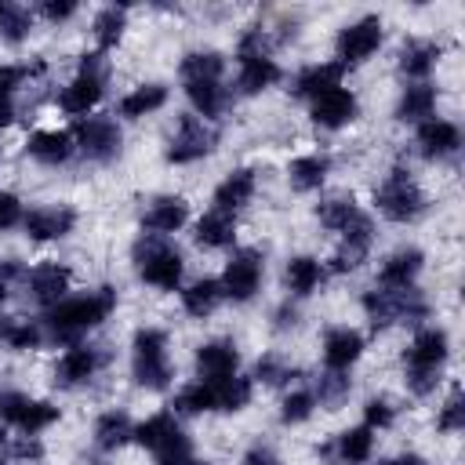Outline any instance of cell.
<instances>
[{
    "label": "cell",
    "instance_id": "obj_20",
    "mask_svg": "<svg viewBox=\"0 0 465 465\" xmlns=\"http://www.w3.org/2000/svg\"><path fill=\"white\" fill-rule=\"evenodd\" d=\"M341 73L345 65L341 62H320V65H305L298 76H294V94L302 98H320L334 87H341Z\"/></svg>",
    "mask_w": 465,
    "mask_h": 465
},
{
    "label": "cell",
    "instance_id": "obj_42",
    "mask_svg": "<svg viewBox=\"0 0 465 465\" xmlns=\"http://www.w3.org/2000/svg\"><path fill=\"white\" fill-rule=\"evenodd\" d=\"M0 338H4L11 349H36L44 334H40V327L29 323V320H11V323L0 327Z\"/></svg>",
    "mask_w": 465,
    "mask_h": 465
},
{
    "label": "cell",
    "instance_id": "obj_27",
    "mask_svg": "<svg viewBox=\"0 0 465 465\" xmlns=\"http://www.w3.org/2000/svg\"><path fill=\"white\" fill-rule=\"evenodd\" d=\"M436 58H440V44L436 40H407L403 51H400V69L407 76H429Z\"/></svg>",
    "mask_w": 465,
    "mask_h": 465
},
{
    "label": "cell",
    "instance_id": "obj_52",
    "mask_svg": "<svg viewBox=\"0 0 465 465\" xmlns=\"http://www.w3.org/2000/svg\"><path fill=\"white\" fill-rule=\"evenodd\" d=\"M291 374H294V371H291V367H283L276 356H265V360L258 363V378H262V381H269V385H280V381H287Z\"/></svg>",
    "mask_w": 465,
    "mask_h": 465
},
{
    "label": "cell",
    "instance_id": "obj_7",
    "mask_svg": "<svg viewBox=\"0 0 465 465\" xmlns=\"http://www.w3.org/2000/svg\"><path fill=\"white\" fill-rule=\"evenodd\" d=\"M69 134H73V142L80 145V153H84L87 160H98V163L113 160V156L120 153V142H124V134H120V127H116L113 116H87V120H76V127H73Z\"/></svg>",
    "mask_w": 465,
    "mask_h": 465
},
{
    "label": "cell",
    "instance_id": "obj_17",
    "mask_svg": "<svg viewBox=\"0 0 465 465\" xmlns=\"http://www.w3.org/2000/svg\"><path fill=\"white\" fill-rule=\"evenodd\" d=\"M185 218H189V203L182 196H156L145 211V229L153 236H171L185 225Z\"/></svg>",
    "mask_w": 465,
    "mask_h": 465
},
{
    "label": "cell",
    "instance_id": "obj_46",
    "mask_svg": "<svg viewBox=\"0 0 465 465\" xmlns=\"http://www.w3.org/2000/svg\"><path fill=\"white\" fill-rule=\"evenodd\" d=\"M436 425H440L443 432H458V429H465V400H461V392H458V389L447 396V403H443V411H440Z\"/></svg>",
    "mask_w": 465,
    "mask_h": 465
},
{
    "label": "cell",
    "instance_id": "obj_40",
    "mask_svg": "<svg viewBox=\"0 0 465 465\" xmlns=\"http://www.w3.org/2000/svg\"><path fill=\"white\" fill-rule=\"evenodd\" d=\"M178 432V421H174V414H153L149 421H142L138 429H134V440L142 443V447H149V450H156L167 436H174Z\"/></svg>",
    "mask_w": 465,
    "mask_h": 465
},
{
    "label": "cell",
    "instance_id": "obj_44",
    "mask_svg": "<svg viewBox=\"0 0 465 465\" xmlns=\"http://www.w3.org/2000/svg\"><path fill=\"white\" fill-rule=\"evenodd\" d=\"M312 407H316V396H312V392H305V389H298V392H291V396L283 400L280 418H283L287 425H298V421H305V418L312 414Z\"/></svg>",
    "mask_w": 465,
    "mask_h": 465
},
{
    "label": "cell",
    "instance_id": "obj_29",
    "mask_svg": "<svg viewBox=\"0 0 465 465\" xmlns=\"http://www.w3.org/2000/svg\"><path fill=\"white\" fill-rule=\"evenodd\" d=\"M327 171H331V160L327 156H298V160H291V167H287V174H291V185L298 189V193H312V189H320L323 185V178H327Z\"/></svg>",
    "mask_w": 465,
    "mask_h": 465
},
{
    "label": "cell",
    "instance_id": "obj_31",
    "mask_svg": "<svg viewBox=\"0 0 465 465\" xmlns=\"http://www.w3.org/2000/svg\"><path fill=\"white\" fill-rule=\"evenodd\" d=\"M323 265L316 262V258H309V254H302V258H291L287 262V287L294 291V294H312L320 283H323Z\"/></svg>",
    "mask_w": 465,
    "mask_h": 465
},
{
    "label": "cell",
    "instance_id": "obj_3",
    "mask_svg": "<svg viewBox=\"0 0 465 465\" xmlns=\"http://www.w3.org/2000/svg\"><path fill=\"white\" fill-rule=\"evenodd\" d=\"M363 312H367L371 327L378 331V327H389L396 320H421L429 312V305L414 287H403V291H385V287L378 291L374 287L363 294Z\"/></svg>",
    "mask_w": 465,
    "mask_h": 465
},
{
    "label": "cell",
    "instance_id": "obj_30",
    "mask_svg": "<svg viewBox=\"0 0 465 465\" xmlns=\"http://www.w3.org/2000/svg\"><path fill=\"white\" fill-rule=\"evenodd\" d=\"M222 302V283L218 280H196V283H189L185 291H182V305H185V312L189 316H196V320H203L207 312H214V305Z\"/></svg>",
    "mask_w": 465,
    "mask_h": 465
},
{
    "label": "cell",
    "instance_id": "obj_22",
    "mask_svg": "<svg viewBox=\"0 0 465 465\" xmlns=\"http://www.w3.org/2000/svg\"><path fill=\"white\" fill-rule=\"evenodd\" d=\"M276 80H280V65H276L269 54H251V58H240V76H236L240 94H258V91L272 87Z\"/></svg>",
    "mask_w": 465,
    "mask_h": 465
},
{
    "label": "cell",
    "instance_id": "obj_18",
    "mask_svg": "<svg viewBox=\"0 0 465 465\" xmlns=\"http://www.w3.org/2000/svg\"><path fill=\"white\" fill-rule=\"evenodd\" d=\"M98 363H102L98 349H91V345H73V349H65V356L58 360V367H54V381L65 385V389H73V385L87 381V378L98 371Z\"/></svg>",
    "mask_w": 465,
    "mask_h": 465
},
{
    "label": "cell",
    "instance_id": "obj_16",
    "mask_svg": "<svg viewBox=\"0 0 465 465\" xmlns=\"http://www.w3.org/2000/svg\"><path fill=\"white\" fill-rule=\"evenodd\" d=\"M360 352H363L360 331H352V327H334V331H327V338H323V363H327L331 371H349V367L360 360Z\"/></svg>",
    "mask_w": 465,
    "mask_h": 465
},
{
    "label": "cell",
    "instance_id": "obj_37",
    "mask_svg": "<svg viewBox=\"0 0 465 465\" xmlns=\"http://www.w3.org/2000/svg\"><path fill=\"white\" fill-rule=\"evenodd\" d=\"M214 385V400H218V411H243L251 403V378H222V381H211Z\"/></svg>",
    "mask_w": 465,
    "mask_h": 465
},
{
    "label": "cell",
    "instance_id": "obj_47",
    "mask_svg": "<svg viewBox=\"0 0 465 465\" xmlns=\"http://www.w3.org/2000/svg\"><path fill=\"white\" fill-rule=\"evenodd\" d=\"M367 251L371 247H363V243H341V251L331 258V269L334 272H352V269H360V262L367 258Z\"/></svg>",
    "mask_w": 465,
    "mask_h": 465
},
{
    "label": "cell",
    "instance_id": "obj_34",
    "mask_svg": "<svg viewBox=\"0 0 465 465\" xmlns=\"http://www.w3.org/2000/svg\"><path fill=\"white\" fill-rule=\"evenodd\" d=\"M371 450H374V436H371L367 425L349 429V432L338 436V461L341 465H363L371 458Z\"/></svg>",
    "mask_w": 465,
    "mask_h": 465
},
{
    "label": "cell",
    "instance_id": "obj_26",
    "mask_svg": "<svg viewBox=\"0 0 465 465\" xmlns=\"http://www.w3.org/2000/svg\"><path fill=\"white\" fill-rule=\"evenodd\" d=\"M127 440H134L131 418H127L124 411H105V414L98 418V425H94V443H98L102 450H116V447H124Z\"/></svg>",
    "mask_w": 465,
    "mask_h": 465
},
{
    "label": "cell",
    "instance_id": "obj_24",
    "mask_svg": "<svg viewBox=\"0 0 465 465\" xmlns=\"http://www.w3.org/2000/svg\"><path fill=\"white\" fill-rule=\"evenodd\" d=\"M102 84H105V80H94V76H76L69 87H62L58 105H62L65 113H73V116H84V113H91V109L98 105V98H102Z\"/></svg>",
    "mask_w": 465,
    "mask_h": 465
},
{
    "label": "cell",
    "instance_id": "obj_48",
    "mask_svg": "<svg viewBox=\"0 0 465 465\" xmlns=\"http://www.w3.org/2000/svg\"><path fill=\"white\" fill-rule=\"evenodd\" d=\"M345 392H349V378H341V371H331V374L320 378V400H323L327 407H334Z\"/></svg>",
    "mask_w": 465,
    "mask_h": 465
},
{
    "label": "cell",
    "instance_id": "obj_32",
    "mask_svg": "<svg viewBox=\"0 0 465 465\" xmlns=\"http://www.w3.org/2000/svg\"><path fill=\"white\" fill-rule=\"evenodd\" d=\"M316 214H320V222H323L331 232H341V236H345L352 225H360V222L367 218L352 200H327V203H320Z\"/></svg>",
    "mask_w": 465,
    "mask_h": 465
},
{
    "label": "cell",
    "instance_id": "obj_38",
    "mask_svg": "<svg viewBox=\"0 0 465 465\" xmlns=\"http://www.w3.org/2000/svg\"><path fill=\"white\" fill-rule=\"evenodd\" d=\"M124 25H127V11L124 7H102L94 15V44L102 51L116 47V40L124 36Z\"/></svg>",
    "mask_w": 465,
    "mask_h": 465
},
{
    "label": "cell",
    "instance_id": "obj_23",
    "mask_svg": "<svg viewBox=\"0 0 465 465\" xmlns=\"http://www.w3.org/2000/svg\"><path fill=\"white\" fill-rule=\"evenodd\" d=\"M254 196V171L251 167H236L218 189H214V211H236Z\"/></svg>",
    "mask_w": 465,
    "mask_h": 465
},
{
    "label": "cell",
    "instance_id": "obj_25",
    "mask_svg": "<svg viewBox=\"0 0 465 465\" xmlns=\"http://www.w3.org/2000/svg\"><path fill=\"white\" fill-rule=\"evenodd\" d=\"M236 240V218L229 211H207L196 222V243L203 247H229Z\"/></svg>",
    "mask_w": 465,
    "mask_h": 465
},
{
    "label": "cell",
    "instance_id": "obj_58",
    "mask_svg": "<svg viewBox=\"0 0 465 465\" xmlns=\"http://www.w3.org/2000/svg\"><path fill=\"white\" fill-rule=\"evenodd\" d=\"M0 465H4V436H0Z\"/></svg>",
    "mask_w": 465,
    "mask_h": 465
},
{
    "label": "cell",
    "instance_id": "obj_21",
    "mask_svg": "<svg viewBox=\"0 0 465 465\" xmlns=\"http://www.w3.org/2000/svg\"><path fill=\"white\" fill-rule=\"evenodd\" d=\"M25 149H29V156L40 160V163H65V160L73 156L76 142H73L69 131H33L29 142H25Z\"/></svg>",
    "mask_w": 465,
    "mask_h": 465
},
{
    "label": "cell",
    "instance_id": "obj_14",
    "mask_svg": "<svg viewBox=\"0 0 465 465\" xmlns=\"http://www.w3.org/2000/svg\"><path fill=\"white\" fill-rule=\"evenodd\" d=\"M421 262H425V254H421L418 247H400V251H392V254L381 262V272H378L381 287H385V291H403V287H411L414 276L421 272Z\"/></svg>",
    "mask_w": 465,
    "mask_h": 465
},
{
    "label": "cell",
    "instance_id": "obj_39",
    "mask_svg": "<svg viewBox=\"0 0 465 465\" xmlns=\"http://www.w3.org/2000/svg\"><path fill=\"white\" fill-rule=\"evenodd\" d=\"M174 411H182V414L218 411V400H214V385H211V381H193V385H185V389L174 396Z\"/></svg>",
    "mask_w": 465,
    "mask_h": 465
},
{
    "label": "cell",
    "instance_id": "obj_41",
    "mask_svg": "<svg viewBox=\"0 0 465 465\" xmlns=\"http://www.w3.org/2000/svg\"><path fill=\"white\" fill-rule=\"evenodd\" d=\"M153 454H156V465H189V461H193V443H189V436L178 429V432L167 436Z\"/></svg>",
    "mask_w": 465,
    "mask_h": 465
},
{
    "label": "cell",
    "instance_id": "obj_59",
    "mask_svg": "<svg viewBox=\"0 0 465 465\" xmlns=\"http://www.w3.org/2000/svg\"><path fill=\"white\" fill-rule=\"evenodd\" d=\"M4 7H7V4H4V0H0V15H4Z\"/></svg>",
    "mask_w": 465,
    "mask_h": 465
},
{
    "label": "cell",
    "instance_id": "obj_1",
    "mask_svg": "<svg viewBox=\"0 0 465 465\" xmlns=\"http://www.w3.org/2000/svg\"><path fill=\"white\" fill-rule=\"evenodd\" d=\"M116 309V291L113 287H98L84 298H62L51 312H47V327L58 341H76L84 331L98 327L109 312Z\"/></svg>",
    "mask_w": 465,
    "mask_h": 465
},
{
    "label": "cell",
    "instance_id": "obj_33",
    "mask_svg": "<svg viewBox=\"0 0 465 465\" xmlns=\"http://www.w3.org/2000/svg\"><path fill=\"white\" fill-rule=\"evenodd\" d=\"M432 109H436V91L429 84H414V87L403 91V98L396 105V116L400 120H421L425 124V116H432Z\"/></svg>",
    "mask_w": 465,
    "mask_h": 465
},
{
    "label": "cell",
    "instance_id": "obj_15",
    "mask_svg": "<svg viewBox=\"0 0 465 465\" xmlns=\"http://www.w3.org/2000/svg\"><path fill=\"white\" fill-rule=\"evenodd\" d=\"M29 291H33V298H36L40 305L54 309V305L65 298V291H69V269L58 265V262L36 265V269L29 272Z\"/></svg>",
    "mask_w": 465,
    "mask_h": 465
},
{
    "label": "cell",
    "instance_id": "obj_11",
    "mask_svg": "<svg viewBox=\"0 0 465 465\" xmlns=\"http://www.w3.org/2000/svg\"><path fill=\"white\" fill-rule=\"evenodd\" d=\"M73 225H76L73 207H36L22 214V229L29 240H62L65 232H73Z\"/></svg>",
    "mask_w": 465,
    "mask_h": 465
},
{
    "label": "cell",
    "instance_id": "obj_5",
    "mask_svg": "<svg viewBox=\"0 0 465 465\" xmlns=\"http://www.w3.org/2000/svg\"><path fill=\"white\" fill-rule=\"evenodd\" d=\"M378 207H381V214L392 218V222H414V218L425 211V193L414 185V178H411L403 167H396V171L381 182V189H378Z\"/></svg>",
    "mask_w": 465,
    "mask_h": 465
},
{
    "label": "cell",
    "instance_id": "obj_50",
    "mask_svg": "<svg viewBox=\"0 0 465 465\" xmlns=\"http://www.w3.org/2000/svg\"><path fill=\"white\" fill-rule=\"evenodd\" d=\"M22 225V203L15 193H0V232Z\"/></svg>",
    "mask_w": 465,
    "mask_h": 465
},
{
    "label": "cell",
    "instance_id": "obj_12",
    "mask_svg": "<svg viewBox=\"0 0 465 465\" xmlns=\"http://www.w3.org/2000/svg\"><path fill=\"white\" fill-rule=\"evenodd\" d=\"M236 363H240V352L232 341L218 338V341H207L196 349V371L203 381H222V378H232L236 374Z\"/></svg>",
    "mask_w": 465,
    "mask_h": 465
},
{
    "label": "cell",
    "instance_id": "obj_4",
    "mask_svg": "<svg viewBox=\"0 0 465 465\" xmlns=\"http://www.w3.org/2000/svg\"><path fill=\"white\" fill-rule=\"evenodd\" d=\"M134 381L145 389H167L171 385L167 334L156 327H142L134 334Z\"/></svg>",
    "mask_w": 465,
    "mask_h": 465
},
{
    "label": "cell",
    "instance_id": "obj_56",
    "mask_svg": "<svg viewBox=\"0 0 465 465\" xmlns=\"http://www.w3.org/2000/svg\"><path fill=\"white\" fill-rule=\"evenodd\" d=\"M381 465H425L418 454H400V458H389V461H381Z\"/></svg>",
    "mask_w": 465,
    "mask_h": 465
},
{
    "label": "cell",
    "instance_id": "obj_49",
    "mask_svg": "<svg viewBox=\"0 0 465 465\" xmlns=\"http://www.w3.org/2000/svg\"><path fill=\"white\" fill-rule=\"evenodd\" d=\"M25 407H29V396H22V392H0V421L18 425L22 414H25Z\"/></svg>",
    "mask_w": 465,
    "mask_h": 465
},
{
    "label": "cell",
    "instance_id": "obj_55",
    "mask_svg": "<svg viewBox=\"0 0 465 465\" xmlns=\"http://www.w3.org/2000/svg\"><path fill=\"white\" fill-rule=\"evenodd\" d=\"M18 458H40V443L36 440H22L18 443Z\"/></svg>",
    "mask_w": 465,
    "mask_h": 465
},
{
    "label": "cell",
    "instance_id": "obj_19",
    "mask_svg": "<svg viewBox=\"0 0 465 465\" xmlns=\"http://www.w3.org/2000/svg\"><path fill=\"white\" fill-rule=\"evenodd\" d=\"M418 145H421V156L443 160V156L458 153L461 131H458L454 124H447V120H425V124L418 127Z\"/></svg>",
    "mask_w": 465,
    "mask_h": 465
},
{
    "label": "cell",
    "instance_id": "obj_43",
    "mask_svg": "<svg viewBox=\"0 0 465 465\" xmlns=\"http://www.w3.org/2000/svg\"><path fill=\"white\" fill-rule=\"evenodd\" d=\"M54 421H58V407H54V403L29 400V407H25L22 421H18V429H22L25 436H33V432H40V429H47V425H54Z\"/></svg>",
    "mask_w": 465,
    "mask_h": 465
},
{
    "label": "cell",
    "instance_id": "obj_2",
    "mask_svg": "<svg viewBox=\"0 0 465 465\" xmlns=\"http://www.w3.org/2000/svg\"><path fill=\"white\" fill-rule=\"evenodd\" d=\"M443 360H447V334L440 327L418 331L411 349H407V385L414 396H425L436 389Z\"/></svg>",
    "mask_w": 465,
    "mask_h": 465
},
{
    "label": "cell",
    "instance_id": "obj_36",
    "mask_svg": "<svg viewBox=\"0 0 465 465\" xmlns=\"http://www.w3.org/2000/svg\"><path fill=\"white\" fill-rule=\"evenodd\" d=\"M178 69H182L185 84H189V80H218L222 69H225V58H222L218 51H193V54L182 58Z\"/></svg>",
    "mask_w": 465,
    "mask_h": 465
},
{
    "label": "cell",
    "instance_id": "obj_8",
    "mask_svg": "<svg viewBox=\"0 0 465 465\" xmlns=\"http://www.w3.org/2000/svg\"><path fill=\"white\" fill-rule=\"evenodd\" d=\"M222 294L232 302H251L262 283V254L258 251H236L222 272Z\"/></svg>",
    "mask_w": 465,
    "mask_h": 465
},
{
    "label": "cell",
    "instance_id": "obj_6",
    "mask_svg": "<svg viewBox=\"0 0 465 465\" xmlns=\"http://www.w3.org/2000/svg\"><path fill=\"white\" fill-rule=\"evenodd\" d=\"M134 258H138V272H142V280L145 283H153V287H160V291H174L178 283H182V272H185V262H182V254L174 251V247H167V243H138L134 247Z\"/></svg>",
    "mask_w": 465,
    "mask_h": 465
},
{
    "label": "cell",
    "instance_id": "obj_13",
    "mask_svg": "<svg viewBox=\"0 0 465 465\" xmlns=\"http://www.w3.org/2000/svg\"><path fill=\"white\" fill-rule=\"evenodd\" d=\"M312 120L320 127H331V131L352 124L356 120V94L345 91V87H334V91L312 98Z\"/></svg>",
    "mask_w": 465,
    "mask_h": 465
},
{
    "label": "cell",
    "instance_id": "obj_51",
    "mask_svg": "<svg viewBox=\"0 0 465 465\" xmlns=\"http://www.w3.org/2000/svg\"><path fill=\"white\" fill-rule=\"evenodd\" d=\"M363 418H367V429H385V425H392V407L385 400H367Z\"/></svg>",
    "mask_w": 465,
    "mask_h": 465
},
{
    "label": "cell",
    "instance_id": "obj_9",
    "mask_svg": "<svg viewBox=\"0 0 465 465\" xmlns=\"http://www.w3.org/2000/svg\"><path fill=\"white\" fill-rule=\"evenodd\" d=\"M214 142H218V134L200 116H182L178 120V134L167 145V160L171 163H193V160L207 156L214 149Z\"/></svg>",
    "mask_w": 465,
    "mask_h": 465
},
{
    "label": "cell",
    "instance_id": "obj_54",
    "mask_svg": "<svg viewBox=\"0 0 465 465\" xmlns=\"http://www.w3.org/2000/svg\"><path fill=\"white\" fill-rule=\"evenodd\" d=\"M243 465H276V454L269 447H251L243 454Z\"/></svg>",
    "mask_w": 465,
    "mask_h": 465
},
{
    "label": "cell",
    "instance_id": "obj_35",
    "mask_svg": "<svg viewBox=\"0 0 465 465\" xmlns=\"http://www.w3.org/2000/svg\"><path fill=\"white\" fill-rule=\"evenodd\" d=\"M185 94H189L193 109L203 113V116H218L222 105H225V91H222L218 80H189L185 84Z\"/></svg>",
    "mask_w": 465,
    "mask_h": 465
},
{
    "label": "cell",
    "instance_id": "obj_28",
    "mask_svg": "<svg viewBox=\"0 0 465 465\" xmlns=\"http://www.w3.org/2000/svg\"><path fill=\"white\" fill-rule=\"evenodd\" d=\"M163 102H167V87H163V84H145V87H134L131 94L120 98V116L138 120V116L156 113Z\"/></svg>",
    "mask_w": 465,
    "mask_h": 465
},
{
    "label": "cell",
    "instance_id": "obj_57",
    "mask_svg": "<svg viewBox=\"0 0 465 465\" xmlns=\"http://www.w3.org/2000/svg\"><path fill=\"white\" fill-rule=\"evenodd\" d=\"M189 465H211V461H200V458H193V461H189Z\"/></svg>",
    "mask_w": 465,
    "mask_h": 465
},
{
    "label": "cell",
    "instance_id": "obj_45",
    "mask_svg": "<svg viewBox=\"0 0 465 465\" xmlns=\"http://www.w3.org/2000/svg\"><path fill=\"white\" fill-rule=\"evenodd\" d=\"M29 25H33V15L25 11V7H4V15H0V33H4V40H22L25 33H29Z\"/></svg>",
    "mask_w": 465,
    "mask_h": 465
},
{
    "label": "cell",
    "instance_id": "obj_53",
    "mask_svg": "<svg viewBox=\"0 0 465 465\" xmlns=\"http://www.w3.org/2000/svg\"><path fill=\"white\" fill-rule=\"evenodd\" d=\"M73 11H76L73 0H44V15H47L51 22H62V18H69Z\"/></svg>",
    "mask_w": 465,
    "mask_h": 465
},
{
    "label": "cell",
    "instance_id": "obj_10",
    "mask_svg": "<svg viewBox=\"0 0 465 465\" xmlns=\"http://www.w3.org/2000/svg\"><path fill=\"white\" fill-rule=\"evenodd\" d=\"M378 44H381V18L367 15V18H360L338 33V58H341V65L363 62L378 51Z\"/></svg>",
    "mask_w": 465,
    "mask_h": 465
}]
</instances>
